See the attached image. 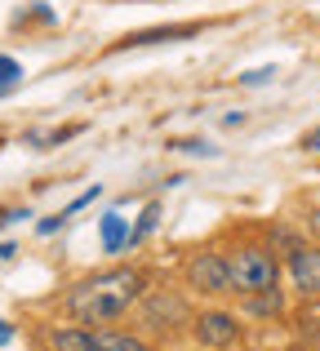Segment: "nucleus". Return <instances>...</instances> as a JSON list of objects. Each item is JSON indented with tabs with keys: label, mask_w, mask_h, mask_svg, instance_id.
<instances>
[{
	"label": "nucleus",
	"mask_w": 320,
	"mask_h": 351,
	"mask_svg": "<svg viewBox=\"0 0 320 351\" xmlns=\"http://www.w3.org/2000/svg\"><path fill=\"white\" fill-rule=\"evenodd\" d=\"M143 289H147V276H143V271H134V267H116V271H103V276L80 280L76 289L67 293L62 307H67V316L76 320V325L94 329V325H112V320H121L125 311L143 298Z\"/></svg>",
	"instance_id": "obj_1"
},
{
	"label": "nucleus",
	"mask_w": 320,
	"mask_h": 351,
	"mask_svg": "<svg viewBox=\"0 0 320 351\" xmlns=\"http://www.w3.org/2000/svg\"><path fill=\"white\" fill-rule=\"evenodd\" d=\"M227 276H232V293L241 298H271L280 289V263L262 245H245L227 254Z\"/></svg>",
	"instance_id": "obj_2"
},
{
	"label": "nucleus",
	"mask_w": 320,
	"mask_h": 351,
	"mask_svg": "<svg viewBox=\"0 0 320 351\" xmlns=\"http://www.w3.org/2000/svg\"><path fill=\"white\" fill-rule=\"evenodd\" d=\"M53 351H151L143 338L134 334H116V329H53L49 334Z\"/></svg>",
	"instance_id": "obj_3"
},
{
	"label": "nucleus",
	"mask_w": 320,
	"mask_h": 351,
	"mask_svg": "<svg viewBox=\"0 0 320 351\" xmlns=\"http://www.w3.org/2000/svg\"><path fill=\"white\" fill-rule=\"evenodd\" d=\"M187 289H200V293H232V276H227V254H191L187 267Z\"/></svg>",
	"instance_id": "obj_4"
},
{
	"label": "nucleus",
	"mask_w": 320,
	"mask_h": 351,
	"mask_svg": "<svg viewBox=\"0 0 320 351\" xmlns=\"http://www.w3.org/2000/svg\"><path fill=\"white\" fill-rule=\"evenodd\" d=\"M236 334H241V320L227 316V311H200L196 316V343L218 351V347H232Z\"/></svg>",
	"instance_id": "obj_5"
},
{
	"label": "nucleus",
	"mask_w": 320,
	"mask_h": 351,
	"mask_svg": "<svg viewBox=\"0 0 320 351\" xmlns=\"http://www.w3.org/2000/svg\"><path fill=\"white\" fill-rule=\"evenodd\" d=\"M205 23H173V27H143V32H130L116 49H143V45H160V40H187V36H200Z\"/></svg>",
	"instance_id": "obj_6"
},
{
	"label": "nucleus",
	"mask_w": 320,
	"mask_h": 351,
	"mask_svg": "<svg viewBox=\"0 0 320 351\" xmlns=\"http://www.w3.org/2000/svg\"><path fill=\"white\" fill-rule=\"evenodd\" d=\"M289 276H294L298 293H320V249L298 245L294 254H289Z\"/></svg>",
	"instance_id": "obj_7"
},
{
	"label": "nucleus",
	"mask_w": 320,
	"mask_h": 351,
	"mask_svg": "<svg viewBox=\"0 0 320 351\" xmlns=\"http://www.w3.org/2000/svg\"><path fill=\"white\" fill-rule=\"evenodd\" d=\"M125 245H130V227H125V218L107 214L103 218V249H107V254H121Z\"/></svg>",
	"instance_id": "obj_8"
},
{
	"label": "nucleus",
	"mask_w": 320,
	"mask_h": 351,
	"mask_svg": "<svg viewBox=\"0 0 320 351\" xmlns=\"http://www.w3.org/2000/svg\"><path fill=\"white\" fill-rule=\"evenodd\" d=\"M18 85H23V67H18V58L0 53V98H5V94H14Z\"/></svg>",
	"instance_id": "obj_9"
},
{
	"label": "nucleus",
	"mask_w": 320,
	"mask_h": 351,
	"mask_svg": "<svg viewBox=\"0 0 320 351\" xmlns=\"http://www.w3.org/2000/svg\"><path fill=\"white\" fill-rule=\"evenodd\" d=\"M271 76H276V67H258V71H245L241 80H245V85H267Z\"/></svg>",
	"instance_id": "obj_10"
},
{
	"label": "nucleus",
	"mask_w": 320,
	"mask_h": 351,
	"mask_svg": "<svg viewBox=\"0 0 320 351\" xmlns=\"http://www.w3.org/2000/svg\"><path fill=\"white\" fill-rule=\"evenodd\" d=\"M62 223H67V218H62V214H53V218H45V223H40V236H49V232H58V227Z\"/></svg>",
	"instance_id": "obj_11"
},
{
	"label": "nucleus",
	"mask_w": 320,
	"mask_h": 351,
	"mask_svg": "<svg viewBox=\"0 0 320 351\" xmlns=\"http://www.w3.org/2000/svg\"><path fill=\"white\" fill-rule=\"evenodd\" d=\"M303 147H307V152H320V129H312V134L303 138Z\"/></svg>",
	"instance_id": "obj_12"
},
{
	"label": "nucleus",
	"mask_w": 320,
	"mask_h": 351,
	"mask_svg": "<svg viewBox=\"0 0 320 351\" xmlns=\"http://www.w3.org/2000/svg\"><path fill=\"white\" fill-rule=\"evenodd\" d=\"M9 338H14V329H9V325H5V320H0V347H5V343H9Z\"/></svg>",
	"instance_id": "obj_13"
}]
</instances>
